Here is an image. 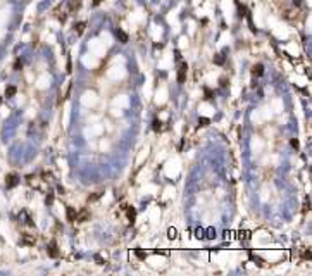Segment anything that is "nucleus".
Masks as SVG:
<instances>
[{
    "mask_svg": "<svg viewBox=\"0 0 312 276\" xmlns=\"http://www.w3.org/2000/svg\"><path fill=\"white\" fill-rule=\"evenodd\" d=\"M21 66H22V62L17 59V60H16V71H21Z\"/></svg>",
    "mask_w": 312,
    "mask_h": 276,
    "instance_id": "25",
    "label": "nucleus"
},
{
    "mask_svg": "<svg viewBox=\"0 0 312 276\" xmlns=\"http://www.w3.org/2000/svg\"><path fill=\"white\" fill-rule=\"evenodd\" d=\"M169 238H171V240L176 238V230H174V228H169Z\"/></svg>",
    "mask_w": 312,
    "mask_h": 276,
    "instance_id": "21",
    "label": "nucleus"
},
{
    "mask_svg": "<svg viewBox=\"0 0 312 276\" xmlns=\"http://www.w3.org/2000/svg\"><path fill=\"white\" fill-rule=\"evenodd\" d=\"M100 197H102V193H93V195H90L88 200H90V202H95V200H98Z\"/></svg>",
    "mask_w": 312,
    "mask_h": 276,
    "instance_id": "18",
    "label": "nucleus"
},
{
    "mask_svg": "<svg viewBox=\"0 0 312 276\" xmlns=\"http://www.w3.org/2000/svg\"><path fill=\"white\" fill-rule=\"evenodd\" d=\"M205 233H209V235H207L209 238H214V237H216V231H214V228H209V230H207Z\"/></svg>",
    "mask_w": 312,
    "mask_h": 276,
    "instance_id": "20",
    "label": "nucleus"
},
{
    "mask_svg": "<svg viewBox=\"0 0 312 276\" xmlns=\"http://www.w3.org/2000/svg\"><path fill=\"white\" fill-rule=\"evenodd\" d=\"M95 261H97L98 264H105V261H104V259H102L100 256H95Z\"/></svg>",
    "mask_w": 312,
    "mask_h": 276,
    "instance_id": "24",
    "label": "nucleus"
},
{
    "mask_svg": "<svg viewBox=\"0 0 312 276\" xmlns=\"http://www.w3.org/2000/svg\"><path fill=\"white\" fill-rule=\"evenodd\" d=\"M214 62H216L217 66L224 64V55H222V54H216V57H214Z\"/></svg>",
    "mask_w": 312,
    "mask_h": 276,
    "instance_id": "11",
    "label": "nucleus"
},
{
    "mask_svg": "<svg viewBox=\"0 0 312 276\" xmlns=\"http://www.w3.org/2000/svg\"><path fill=\"white\" fill-rule=\"evenodd\" d=\"M135 256L138 257V259H141V261H143V259H147V256H148V254H147L145 250H140V248H136V250H135Z\"/></svg>",
    "mask_w": 312,
    "mask_h": 276,
    "instance_id": "9",
    "label": "nucleus"
},
{
    "mask_svg": "<svg viewBox=\"0 0 312 276\" xmlns=\"http://www.w3.org/2000/svg\"><path fill=\"white\" fill-rule=\"evenodd\" d=\"M252 74H253L255 78L262 76V74H264V66H262V64H255V66H253V69H252Z\"/></svg>",
    "mask_w": 312,
    "mask_h": 276,
    "instance_id": "4",
    "label": "nucleus"
},
{
    "mask_svg": "<svg viewBox=\"0 0 312 276\" xmlns=\"http://www.w3.org/2000/svg\"><path fill=\"white\" fill-rule=\"evenodd\" d=\"M16 86H7V90H5V97H14L16 95Z\"/></svg>",
    "mask_w": 312,
    "mask_h": 276,
    "instance_id": "10",
    "label": "nucleus"
},
{
    "mask_svg": "<svg viewBox=\"0 0 312 276\" xmlns=\"http://www.w3.org/2000/svg\"><path fill=\"white\" fill-rule=\"evenodd\" d=\"M117 36H119V40H121L122 43H126V41H128V35H126L124 31H117Z\"/></svg>",
    "mask_w": 312,
    "mask_h": 276,
    "instance_id": "14",
    "label": "nucleus"
},
{
    "mask_svg": "<svg viewBox=\"0 0 312 276\" xmlns=\"http://www.w3.org/2000/svg\"><path fill=\"white\" fill-rule=\"evenodd\" d=\"M252 259H253V261H255V264H257V266H262V264H264V261H262V259H259V257L252 256Z\"/></svg>",
    "mask_w": 312,
    "mask_h": 276,
    "instance_id": "22",
    "label": "nucleus"
},
{
    "mask_svg": "<svg viewBox=\"0 0 312 276\" xmlns=\"http://www.w3.org/2000/svg\"><path fill=\"white\" fill-rule=\"evenodd\" d=\"M36 240L35 237H28V233H22V243H28V245H33Z\"/></svg>",
    "mask_w": 312,
    "mask_h": 276,
    "instance_id": "7",
    "label": "nucleus"
},
{
    "mask_svg": "<svg viewBox=\"0 0 312 276\" xmlns=\"http://www.w3.org/2000/svg\"><path fill=\"white\" fill-rule=\"evenodd\" d=\"M292 145L295 148H298V140H292Z\"/></svg>",
    "mask_w": 312,
    "mask_h": 276,
    "instance_id": "26",
    "label": "nucleus"
},
{
    "mask_svg": "<svg viewBox=\"0 0 312 276\" xmlns=\"http://www.w3.org/2000/svg\"><path fill=\"white\" fill-rule=\"evenodd\" d=\"M102 0H95V5H97V4H100Z\"/></svg>",
    "mask_w": 312,
    "mask_h": 276,
    "instance_id": "27",
    "label": "nucleus"
},
{
    "mask_svg": "<svg viewBox=\"0 0 312 276\" xmlns=\"http://www.w3.org/2000/svg\"><path fill=\"white\" fill-rule=\"evenodd\" d=\"M303 257H305V261H311V248H305V252H303Z\"/></svg>",
    "mask_w": 312,
    "mask_h": 276,
    "instance_id": "19",
    "label": "nucleus"
},
{
    "mask_svg": "<svg viewBox=\"0 0 312 276\" xmlns=\"http://www.w3.org/2000/svg\"><path fill=\"white\" fill-rule=\"evenodd\" d=\"M124 211H126V214H128V217H130V221H135V216H136V209L131 206H126L124 207Z\"/></svg>",
    "mask_w": 312,
    "mask_h": 276,
    "instance_id": "5",
    "label": "nucleus"
},
{
    "mask_svg": "<svg viewBox=\"0 0 312 276\" xmlns=\"http://www.w3.org/2000/svg\"><path fill=\"white\" fill-rule=\"evenodd\" d=\"M203 99L205 100H212L214 97H212V90L211 88H205L203 90Z\"/></svg>",
    "mask_w": 312,
    "mask_h": 276,
    "instance_id": "12",
    "label": "nucleus"
},
{
    "mask_svg": "<svg viewBox=\"0 0 312 276\" xmlns=\"http://www.w3.org/2000/svg\"><path fill=\"white\" fill-rule=\"evenodd\" d=\"M66 216H67L69 221H76V211H74L72 207H67V209H66Z\"/></svg>",
    "mask_w": 312,
    "mask_h": 276,
    "instance_id": "6",
    "label": "nucleus"
},
{
    "mask_svg": "<svg viewBox=\"0 0 312 276\" xmlns=\"http://www.w3.org/2000/svg\"><path fill=\"white\" fill-rule=\"evenodd\" d=\"M45 202H47V206H52V202H54V195H49V197H47V200H45Z\"/></svg>",
    "mask_w": 312,
    "mask_h": 276,
    "instance_id": "23",
    "label": "nucleus"
},
{
    "mask_svg": "<svg viewBox=\"0 0 312 276\" xmlns=\"http://www.w3.org/2000/svg\"><path fill=\"white\" fill-rule=\"evenodd\" d=\"M76 217H78V221L83 223V221H86V219L90 217V212H88V211H81L80 214H76Z\"/></svg>",
    "mask_w": 312,
    "mask_h": 276,
    "instance_id": "8",
    "label": "nucleus"
},
{
    "mask_svg": "<svg viewBox=\"0 0 312 276\" xmlns=\"http://www.w3.org/2000/svg\"><path fill=\"white\" fill-rule=\"evenodd\" d=\"M152 126H153V129H155V131H161V121H159V119H155Z\"/></svg>",
    "mask_w": 312,
    "mask_h": 276,
    "instance_id": "17",
    "label": "nucleus"
},
{
    "mask_svg": "<svg viewBox=\"0 0 312 276\" xmlns=\"http://www.w3.org/2000/svg\"><path fill=\"white\" fill-rule=\"evenodd\" d=\"M198 124H200V126H209V124H211V119L209 118H200L198 119Z\"/></svg>",
    "mask_w": 312,
    "mask_h": 276,
    "instance_id": "13",
    "label": "nucleus"
},
{
    "mask_svg": "<svg viewBox=\"0 0 312 276\" xmlns=\"http://www.w3.org/2000/svg\"><path fill=\"white\" fill-rule=\"evenodd\" d=\"M47 254H49V257H52V259H55V257L59 256V245H57V242H50V243H49Z\"/></svg>",
    "mask_w": 312,
    "mask_h": 276,
    "instance_id": "2",
    "label": "nucleus"
},
{
    "mask_svg": "<svg viewBox=\"0 0 312 276\" xmlns=\"http://www.w3.org/2000/svg\"><path fill=\"white\" fill-rule=\"evenodd\" d=\"M19 185V176L17 174H7V178H5V187L9 188H14Z\"/></svg>",
    "mask_w": 312,
    "mask_h": 276,
    "instance_id": "1",
    "label": "nucleus"
},
{
    "mask_svg": "<svg viewBox=\"0 0 312 276\" xmlns=\"http://www.w3.org/2000/svg\"><path fill=\"white\" fill-rule=\"evenodd\" d=\"M186 69H188V66H186L185 62L181 64V68L178 69V83H180V85H183V83L186 81Z\"/></svg>",
    "mask_w": 312,
    "mask_h": 276,
    "instance_id": "3",
    "label": "nucleus"
},
{
    "mask_svg": "<svg viewBox=\"0 0 312 276\" xmlns=\"http://www.w3.org/2000/svg\"><path fill=\"white\" fill-rule=\"evenodd\" d=\"M195 233H197V238H203L205 237V230H203V228H197V230H195Z\"/></svg>",
    "mask_w": 312,
    "mask_h": 276,
    "instance_id": "15",
    "label": "nucleus"
},
{
    "mask_svg": "<svg viewBox=\"0 0 312 276\" xmlns=\"http://www.w3.org/2000/svg\"><path fill=\"white\" fill-rule=\"evenodd\" d=\"M76 31H78V35H81V33L85 31V23H80V24H76Z\"/></svg>",
    "mask_w": 312,
    "mask_h": 276,
    "instance_id": "16",
    "label": "nucleus"
}]
</instances>
